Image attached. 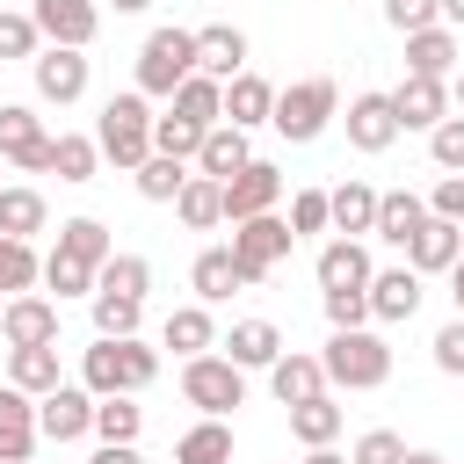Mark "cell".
<instances>
[{
    "mask_svg": "<svg viewBox=\"0 0 464 464\" xmlns=\"http://www.w3.org/2000/svg\"><path fill=\"white\" fill-rule=\"evenodd\" d=\"M174 464H232V428L225 420H196L174 442Z\"/></svg>",
    "mask_w": 464,
    "mask_h": 464,
    "instance_id": "37",
    "label": "cell"
},
{
    "mask_svg": "<svg viewBox=\"0 0 464 464\" xmlns=\"http://www.w3.org/2000/svg\"><path fill=\"white\" fill-rule=\"evenodd\" d=\"M174 116H188L196 130H218L225 123V80H210V72H188L181 87H174V102H167Z\"/></svg>",
    "mask_w": 464,
    "mask_h": 464,
    "instance_id": "24",
    "label": "cell"
},
{
    "mask_svg": "<svg viewBox=\"0 0 464 464\" xmlns=\"http://www.w3.org/2000/svg\"><path fill=\"white\" fill-rule=\"evenodd\" d=\"M442 22L457 29V22H464V0H442Z\"/></svg>",
    "mask_w": 464,
    "mask_h": 464,
    "instance_id": "57",
    "label": "cell"
},
{
    "mask_svg": "<svg viewBox=\"0 0 464 464\" xmlns=\"http://www.w3.org/2000/svg\"><path fill=\"white\" fill-rule=\"evenodd\" d=\"M457 58H464V44H457V29H450V22H435V29L406 36V72H420V80H450V72H457Z\"/></svg>",
    "mask_w": 464,
    "mask_h": 464,
    "instance_id": "20",
    "label": "cell"
},
{
    "mask_svg": "<svg viewBox=\"0 0 464 464\" xmlns=\"http://www.w3.org/2000/svg\"><path fill=\"white\" fill-rule=\"evenodd\" d=\"M36 442H44V428H36V399L14 392V384H0V464H29Z\"/></svg>",
    "mask_w": 464,
    "mask_h": 464,
    "instance_id": "14",
    "label": "cell"
},
{
    "mask_svg": "<svg viewBox=\"0 0 464 464\" xmlns=\"http://www.w3.org/2000/svg\"><path fill=\"white\" fill-rule=\"evenodd\" d=\"M87 464H145V457H138V442H102Z\"/></svg>",
    "mask_w": 464,
    "mask_h": 464,
    "instance_id": "53",
    "label": "cell"
},
{
    "mask_svg": "<svg viewBox=\"0 0 464 464\" xmlns=\"http://www.w3.org/2000/svg\"><path fill=\"white\" fill-rule=\"evenodd\" d=\"M7 384L29 392V399H51V392L65 384V370H58V341H51V348H7Z\"/></svg>",
    "mask_w": 464,
    "mask_h": 464,
    "instance_id": "22",
    "label": "cell"
},
{
    "mask_svg": "<svg viewBox=\"0 0 464 464\" xmlns=\"http://www.w3.org/2000/svg\"><path fill=\"white\" fill-rule=\"evenodd\" d=\"M413 312H420V276H413V268H377V276H370V319L399 326V319H413Z\"/></svg>",
    "mask_w": 464,
    "mask_h": 464,
    "instance_id": "21",
    "label": "cell"
},
{
    "mask_svg": "<svg viewBox=\"0 0 464 464\" xmlns=\"http://www.w3.org/2000/svg\"><path fill=\"white\" fill-rule=\"evenodd\" d=\"M334 116H341V87H334L326 72H312V80H297V87L276 94V116H268V123H276L290 145H312Z\"/></svg>",
    "mask_w": 464,
    "mask_h": 464,
    "instance_id": "5",
    "label": "cell"
},
{
    "mask_svg": "<svg viewBox=\"0 0 464 464\" xmlns=\"http://www.w3.org/2000/svg\"><path fill=\"white\" fill-rule=\"evenodd\" d=\"M181 399L203 413V420H225L232 406H246V370L232 355H188L181 362Z\"/></svg>",
    "mask_w": 464,
    "mask_h": 464,
    "instance_id": "6",
    "label": "cell"
},
{
    "mask_svg": "<svg viewBox=\"0 0 464 464\" xmlns=\"http://www.w3.org/2000/svg\"><path fill=\"white\" fill-rule=\"evenodd\" d=\"M268 392L283 399V406H304V399H319L326 392V362L319 355H276V370H268Z\"/></svg>",
    "mask_w": 464,
    "mask_h": 464,
    "instance_id": "23",
    "label": "cell"
},
{
    "mask_svg": "<svg viewBox=\"0 0 464 464\" xmlns=\"http://www.w3.org/2000/svg\"><path fill=\"white\" fill-rule=\"evenodd\" d=\"M457 254H464V225L428 218V225H420V239L406 246V268H413V276H450V268H457Z\"/></svg>",
    "mask_w": 464,
    "mask_h": 464,
    "instance_id": "18",
    "label": "cell"
},
{
    "mask_svg": "<svg viewBox=\"0 0 464 464\" xmlns=\"http://www.w3.org/2000/svg\"><path fill=\"white\" fill-rule=\"evenodd\" d=\"M384 22H392L399 36H420V29L442 22V0H384Z\"/></svg>",
    "mask_w": 464,
    "mask_h": 464,
    "instance_id": "47",
    "label": "cell"
},
{
    "mask_svg": "<svg viewBox=\"0 0 464 464\" xmlns=\"http://www.w3.org/2000/svg\"><path fill=\"white\" fill-rule=\"evenodd\" d=\"M420 225H428V203H420L413 188L377 196V239H384V246H413V239H420Z\"/></svg>",
    "mask_w": 464,
    "mask_h": 464,
    "instance_id": "26",
    "label": "cell"
},
{
    "mask_svg": "<svg viewBox=\"0 0 464 464\" xmlns=\"http://www.w3.org/2000/svg\"><path fill=\"white\" fill-rule=\"evenodd\" d=\"M138 297H109V290H94V341H130L138 334Z\"/></svg>",
    "mask_w": 464,
    "mask_h": 464,
    "instance_id": "42",
    "label": "cell"
},
{
    "mask_svg": "<svg viewBox=\"0 0 464 464\" xmlns=\"http://www.w3.org/2000/svg\"><path fill=\"white\" fill-rule=\"evenodd\" d=\"M36 51H44V29L29 14H7L0 7V58H36Z\"/></svg>",
    "mask_w": 464,
    "mask_h": 464,
    "instance_id": "48",
    "label": "cell"
},
{
    "mask_svg": "<svg viewBox=\"0 0 464 464\" xmlns=\"http://www.w3.org/2000/svg\"><path fill=\"white\" fill-rule=\"evenodd\" d=\"M406 464H450L442 450H406Z\"/></svg>",
    "mask_w": 464,
    "mask_h": 464,
    "instance_id": "55",
    "label": "cell"
},
{
    "mask_svg": "<svg viewBox=\"0 0 464 464\" xmlns=\"http://www.w3.org/2000/svg\"><path fill=\"white\" fill-rule=\"evenodd\" d=\"M0 341H7V348H51V341H58V304L36 297V290H29V297H7V304H0Z\"/></svg>",
    "mask_w": 464,
    "mask_h": 464,
    "instance_id": "13",
    "label": "cell"
},
{
    "mask_svg": "<svg viewBox=\"0 0 464 464\" xmlns=\"http://www.w3.org/2000/svg\"><path fill=\"white\" fill-rule=\"evenodd\" d=\"M130 181H138V196H145V203H174V196L188 188V160H167V152H152V160H145Z\"/></svg>",
    "mask_w": 464,
    "mask_h": 464,
    "instance_id": "39",
    "label": "cell"
},
{
    "mask_svg": "<svg viewBox=\"0 0 464 464\" xmlns=\"http://www.w3.org/2000/svg\"><path fill=\"white\" fill-rule=\"evenodd\" d=\"M435 370H442V377H464V319H450V326L435 334Z\"/></svg>",
    "mask_w": 464,
    "mask_h": 464,
    "instance_id": "52",
    "label": "cell"
},
{
    "mask_svg": "<svg viewBox=\"0 0 464 464\" xmlns=\"http://www.w3.org/2000/svg\"><path fill=\"white\" fill-rule=\"evenodd\" d=\"M36 283H44V261H36V246L0 232V290H7V297H29Z\"/></svg>",
    "mask_w": 464,
    "mask_h": 464,
    "instance_id": "38",
    "label": "cell"
},
{
    "mask_svg": "<svg viewBox=\"0 0 464 464\" xmlns=\"http://www.w3.org/2000/svg\"><path fill=\"white\" fill-rule=\"evenodd\" d=\"M138 428H145V406H130V399H94V435H102V442H138Z\"/></svg>",
    "mask_w": 464,
    "mask_h": 464,
    "instance_id": "44",
    "label": "cell"
},
{
    "mask_svg": "<svg viewBox=\"0 0 464 464\" xmlns=\"http://www.w3.org/2000/svg\"><path fill=\"white\" fill-rule=\"evenodd\" d=\"M196 72H210V80H239V72H246V29H232V22L196 29Z\"/></svg>",
    "mask_w": 464,
    "mask_h": 464,
    "instance_id": "17",
    "label": "cell"
},
{
    "mask_svg": "<svg viewBox=\"0 0 464 464\" xmlns=\"http://www.w3.org/2000/svg\"><path fill=\"white\" fill-rule=\"evenodd\" d=\"M348 464H406V442H399L392 428H370V435H355Z\"/></svg>",
    "mask_w": 464,
    "mask_h": 464,
    "instance_id": "49",
    "label": "cell"
},
{
    "mask_svg": "<svg viewBox=\"0 0 464 464\" xmlns=\"http://www.w3.org/2000/svg\"><path fill=\"white\" fill-rule=\"evenodd\" d=\"M188 283H196V304H225L232 290H246V276H239L232 246H203V254H196V268H188Z\"/></svg>",
    "mask_w": 464,
    "mask_h": 464,
    "instance_id": "27",
    "label": "cell"
},
{
    "mask_svg": "<svg viewBox=\"0 0 464 464\" xmlns=\"http://www.w3.org/2000/svg\"><path fill=\"white\" fill-rule=\"evenodd\" d=\"M428 218H450V225H464V174H442V181L428 188Z\"/></svg>",
    "mask_w": 464,
    "mask_h": 464,
    "instance_id": "51",
    "label": "cell"
},
{
    "mask_svg": "<svg viewBox=\"0 0 464 464\" xmlns=\"http://www.w3.org/2000/svg\"><path fill=\"white\" fill-rule=\"evenodd\" d=\"M246 160H254V152H246V130L218 123V130L203 138V152H196V174H210V181H232V174H239Z\"/></svg>",
    "mask_w": 464,
    "mask_h": 464,
    "instance_id": "31",
    "label": "cell"
},
{
    "mask_svg": "<svg viewBox=\"0 0 464 464\" xmlns=\"http://www.w3.org/2000/svg\"><path fill=\"white\" fill-rule=\"evenodd\" d=\"M36 428H44V442H80V435H94V392H87V384H58L51 399H36Z\"/></svg>",
    "mask_w": 464,
    "mask_h": 464,
    "instance_id": "11",
    "label": "cell"
},
{
    "mask_svg": "<svg viewBox=\"0 0 464 464\" xmlns=\"http://www.w3.org/2000/svg\"><path fill=\"white\" fill-rule=\"evenodd\" d=\"M196 72V29H152L138 44V94L145 102H174V87Z\"/></svg>",
    "mask_w": 464,
    "mask_h": 464,
    "instance_id": "4",
    "label": "cell"
},
{
    "mask_svg": "<svg viewBox=\"0 0 464 464\" xmlns=\"http://www.w3.org/2000/svg\"><path fill=\"white\" fill-rule=\"evenodd\" d=\"M94 276H102V268H87V261H72V254H58V246L44 254V290H58V304H65V297H94Z\"/></svg>",
    "mask_w": 464,
    "mask_h": 464,
    "instance_id": "41",
    "label": "cell"
},
{
    "mask_svg": "<svg viewBox=\"0 0 464 464\" xmlns=\"http://www.w3.org/2000/svg\"><path fill=\"white\" fill-rule=\"evenodd\" d=\"M428 160H435L442 174H464V116H457V109L428 130Z\"/></svg>",
    "mask_w": 464,
    "mask_h": 464,
    "instance_id": "45",
    "label": "cell"
},
{
    "mask_svg": "<svg viewBox=\"0 0 464 464\" xmlns=\"http://www.w3.org/2000/svg\"><path fill=\"white\" fill-rule=\"evenodd\" d=\"M160 377V355L130 334V341H94L87 355H80V384L94 392V399H138L145 384Z\"/></svg>",
    "mask_w": 464,
    "mask_h": 464,
    "instance_id": "1",
    "label": "cell"
},
{
    "mask_svg": "<svg viewBox=\"0 0 464 464\" xmlns=\"http://www.w3.org/2000/svg\"><path fill=\"white\" fill-rule=\"evenodd\" d=\"M160 341L188 362V355H210L218 348V326H210V304H174L167 312V326H160Z\"/></svg>",
    "mask_w": 464,
    "mask_h": 464,
    "instance_id": "28",
    "label": "cell"
},
{
    "mask_svg": "<svg viewBox=\"0 0 464 464\" xmlns=\"http://www.w3.org/2000/svg\"><path fill=\"white\" fill-rule=\"evenodd\" d=\"M29 22L44 29V44H65V51H87L94 29H102V7L94 0H36Z\"/></svg>",
    "mask_w": 464,
    "mask_h": 464,
    "instance_id": "12",
    "label": "cell"
},
{
    "mask_svg": "<svg viewBox=\"0 0 464 464\" xmlns=\"http://www.w3.org/2000/svg\"><path fill=\"white\" fill-rule=\"evenodd\" d=\"M326 203H334V232L341 239L377 232V188L370 181H341V188H326Z\"/></svg>",
    "mask_w": 464,
    "mask_h": 464,
    "instance_id": "30",
    "label": "cell"
},
{
    "mask_svg": "<svg viewBox=\"0 0 464 464\" xmlns=\"http://www.w3.org/2000/svg\"><path fill=\"white\" fill-rule=\"evenodd\" d=\"M203 138H210V130H196V123H188V116H174V109L152 123V152H167V160H196V152H203Z\"/></svg>",
    "mask_w": 464,
    "mask_h": 464,
    "instance_id": "43",
    "label": "cell"
},
{
    "mask_svg": "<svg viewBox=\"0 0 464 464\" xmlns=\"http://www.w3.org/2000/svg\"><path fill=\"white\" fill-rule=\"evenodd\" d=\"M319 362H326V392H377V384L392 377V348H384V334H370V326L334 334V341L319 348Z\"/></svg>",
    "mask_w": 464,
    "mask_h": 464,
    "instance_id": "3",
    "label": "cell"
},
{
    "mask_svg": "<svg viewBox=\"0 0 464 464\" xmlns=\"http://www.w3.org/2000/svg\"><path fill=\"white\" fill-rule=\"evenodd\" d=\"M58 254H72V261L102 268V261L116 254V239H109V225H102V218H65V225H58Z\"/></svg>",
    "mask_w": 464,
    "mask_h": 464,
    "instance_id": "34",
    "label": "cell"
},
{
    "mask_svg": "<svg viewBox=\"0 0 464 464\" xmlns=\"http://www.w3.org/2000/svg\"><path fill=\"white\" fill-rule=\"evenodd\" d=\"M304 464H348V457H334V442H326V450H312Z\"/></svg>",
    "mask_w": 464,
    "mask_h": 464,
    "instance_id": "56",
    "label": "cell"
},
{
    "mask_svg": "<svg viewBox=\"0 0 464 464\" xmlns=\"http://www.w3.org/2000/svg\"><path fill=\"white\" fill-rule=\"evenodd\" d=\"M283 203V174L268 160H246L232 181H225V225H246V218H268Z\"/></svg>",
    "mask_w": 464,
    "mask_h": 464,
    "instance_id": "10",
    "label": "cell"
},
{
    "mask_svg": "<svg viewBox=\"0 0 464 464\" xmlns=\"http://www.w3.org/2000/svg\"><path fill=\"white\" fill-rule=\"evenodd\" d=\"M450 297H457V319H464V254H457V268H450Z\"/></svg>",
    "mask_w": 464,
    "mask_h": 464,
    "instance_id": "54",
    "label": "cell"
},
{
    "mask_svg": "<svg viewBox=\"0 0 464 464\" xmlns=\"http://www.w3.org/2000/svg\"><path fill=\"white\" fill-rule=\"evenodd\" d=\"M29 80H36V102L51 109H72L87 94V51H65V44H44L29 58Z\"/></svg>",
    "mask_w": 464,
    "mask_h": 464,
    "instance_id": "9",
    "label": "cell"
},
{
    "mask_svg": "<svg viewBox=\"0 0 464 464\" xmlns=\"http://www.w3.org/2000/svg\"><path fill=\"white\" fill-rule=\"evenodd\" d=\"M326 319H334V334L370 326V290H326Z\"/></svg>",
    "mask_w": 464,
    "mask_h": 464,
    "instance_id": "50",
    "label": "cell"
},
{
    "mask_svg": "<svg viewBox=\"0 0 464 464\" xmlns=\"http://www.w3.org/2000/svg\"><path fill=\"white\" fill-rule=\"evenodd\" d=\"M334 225V203H326V188H297L290 196V232L304 239V232H326Z\"/></svg>",
    "mask_w": 464,
    "mask_h": 464,
    "instance_id": "46",
    "label": "cell"
},
{
    "mask_svg": "<svg viewBox=\"0 0 464 464\" xmlns=\"http://www.w3.org/2000/svg\"><path fill=\"white\" fill-rule=\"evenodd\" d=\"M297 246V232H290V218H246V225H232V261H239V276L246 283H268L276 276V261Z\"/></svg>",
    "mask_w": 464,
    "mask_h": 464,
    "instance_id": "7",
    "label": "cell"
},
{
    "mask_svg": "<svg viewBox=\"0 0 464 464\" xmlns=\"http://www.w3.org/2000/svg\"><path fill=\"white\" fill-rule=\"evenodd\" d=\"M0 232H7V239L51 232V203H44L36 188H0Z\"/></svg>",
    "mask_w": 464,
    "mask_h": 464,
    "instance_id": "33",
    "label": "cell"
},
{
    "mask_svg": "<svg viewBox=\"0 0 464 464\" xmlns=\"http://www.w3.org/2000/svg\"><path fill=\"white\" fill-rule=\"evenodd\" d=\"M341 123H348V145H355V152H384V145L399 138V109H392V94H355Z\"/></svg>",
    "mask_w": 464,
    "mask_h": 464,
    "instance_id": "16",
    "label": "cell"
},
{
    "mask_svg": "<svg viewBox=\"0 0 464 464\" xmlns=\"http://www.w3.org/2000/svg\"><path fill=\"white\" fill-rule=\"evenodd\" d=\"M174 210H181V225H188V232H210V225H225V181H210V174H188V188L174 196Z\"/></svg>",
    "mask_w": 464,
    "mask_h": 464,
    "instance_id": "32",
    "label": "cell"
},
{
    "mask_svg": "<svg viewBox=\"0 0 464 464\" xmlns=\"http://www.w3.org/2000/svg\"><path fill=\"white\" fill-rule=\"evenodd\" d=\"M94 167H102V145L80 138V130H58V160H51V174L80 188V181H94Z\"/></svg>",
    "mask_w": 464,
    "mask_h": 464,
    "instance_id": "40",
    "label": "cell"
},
{
    "mask_svg": "<svg viewBox=\"0 0 464 464\" xmlns=\"http://www.w3.org/2000/svg\"><path fill=\"white\" fill-rule=\"evenodd\" d=\"M450 102H457V116H464V80H457V87H450Z\"/></svg>",
    "mask_w": 464,
    "mask_h": 464,
    "instance_id": "59",
    "label": "cell"
},
{
    "mask_svg": "<svg viewBox=\"0 0 464 464\" xmlns=\"http://www.w3.org/2000/svg\"><path fill=\"white\" fill-rule=\"evenodd\" d=\"M94 290H109V297H138V304H145V290H152V261H145V254H109L102 276H94Z\"/></svg>",
    "mask_w": 464,
    "mask_h": 464,
    "instance_id": "36",
    "label": "cell"
},
{
    "mask_svg": "<svg viewBox=\"0 0 464 464\" xmlns=\"http://www.w3.org/2000/svg\"><path fill=\"white\" fill-rule=\"evenodd\" d=\"M312 268H319V290H370V276H377L362 239H326Z\"/></svg>",
    "mask_w": 464,
    "mask_h": 464,
    "instance_id": "19",
    "label": "cell"
},
{
    "mask_svg": "<svg viewBox=\"0 0 464 464\" xmlns=\"http://www.w3.org/2000/svg\"><path fill=\"white\" fill-rule=\"evenodd\" d=\"M225 355H232L239 370H276V355H283L276 319H239V326L225 334Z\"/></svg>",
    "mask_w": 464,
    "mask_h": 464,
    "instance_id": "29",
    "label": "cell"
},
{
    "mask_svg": "<svg viewBox=\"0 0 464 464\" xmlns=\"http://www.w3.org/2000/svg\"><path fill=\"white\" fill-rule=\"evenodd\" d=\"M268 116H276V87H268L261 72L225 80V123H232V130H254V123H268Z\"/></svg>",
    "mask_w": 464,
    "mask_h": 464,
    "instance_id": "25",
    "label": "cell"
},
{
    "mask_svg": "<svg viewBox=\"0 0 464 464\" xmlns=\"http://www.w3.org/2000/svg\"><path fill=\"white\" fill-rule=\"evenodd\" d=\"M290 435H297L304 450H326V442L341 435V406H334V392H319V399L290 406Z\"/></svg>",
    "mask_w": 464,
    "mask_h": 464,
    "instance_id": "35",
    "label": "cell"
},
{
    "mask_svg": "<svg viewBox=\"0 0 464 464\" xmlns=\"http://www.w3.org/2000/svg\"><path fill=\"white\" fill-rule=\"evenodd\" d=\"M392 109H399V130H435V123L450 116V80H420V72H406V80L392 87Z\"/></svg>",
    "mask_w": 464,
    "mask_h": 464,
    "instance_id": "15",
    "label": "cell"
},
{
    "mask_svg": "<svg viewBox=\"0 0 464 464\" xmlns=\"http://www.w3.org/2000/svg\"><path fill=\"white\" fill-rule=\"evenodd\" d=\"M109 7H116V14H145L152 0H109Z\"/></svg>",
    "mask_w": 464,
    "mask_h": 464,
    "instance_id": "58",
    "label": "cell"
},
{
    "mask_svg": "<svg viewBox=\"0 0 464 464\" xmlns=\"http://www.w3.org/2000/svg\"><path fill=\"white\" fill-rule=\"evenodd\" d=\"M0 160H14L22 174H51L58 138L44 130V116H36L29 102H0Z\"/></svg>",
    "mask_w": 464,
    "mask_h": 464,
    "instance_id": "8",
    "label": "cell"
},
{
    "mask_svg": "<svg viewBox=\"0 0 464 464\" xmlns=\"http://www.w3.org/2000/svg\"><path fill=\"white\" fill-rule=\"evenodd\" d=\"M152 102L130 87V94H109L102 102V123H94V145H102V160H116L123 174H138L145 160H152Z\"/></svg>",
    "mask_w": 464,
    "mask_h": 464,
    "instance_id": "2",
    "label": "cell"
}]
</instances>
